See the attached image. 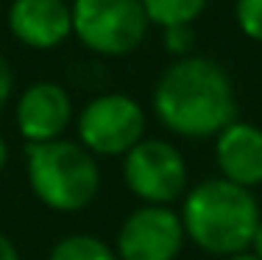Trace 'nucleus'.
I'll use <instances>...</instances> for the list:
<instances>
[{"label": "nucleus", "mask_w": 262, "mask_h": 260, "mask_svg": "<svg viewBox=\"0 0 262 260\" xmlns=\"http://www.w3.org/2000/svg\"><path fill=\"white\" fill-rule=\"evenodd\" d=\"M154 112L167 132L190 140L217 137L237 121L229 73L209 56L173 59L154 87Z\"/></svg>", "instance_id": "nucleus-1"}, {"label": "nucleus", "mask_w": 262, "mask_h": 260, "mask_svg": "<svg viewBox=\"0 0 262 260\" xmlns=\"http://www.w3.org/2000/svg\"><path fill=\"white\" fill-rule=\"evenodd\" d=\"M179 215L187 238L217 257L248 252L262 221L257 196L223 176L204 179L187 190Z\"/></svg>", "instance_id": "nucleus-2"}, {"label": "nucleus", "mask_w": 262, "mask_h": 260, "mask_svg": "<svg viewBox=\"0 0 262 260\" xmlns=\"http://www.w3.org/2000/svg\"><path fill=\"white\" fill-rule=\"evenodd\" d=\"M31 193L56 213H78L95 202L101 190V168L95 154L76 140H51L26 148Z\"/></svg>", "instance_id": "nucleus-3"}, {"label": "nucleus", "mask_w": 262, "mask_h": 260, "mask_svg": "<svg viewBox=\"0 0 262 260\" xmlns=\"http://www.w3.org/2000/svg\"><path fill=\"white\" fill-rule=\"evenodd\" d=\"M73 36L98 56H126L148 34L142 0H73Z\"/></svg>", "instance_id": "nucleus-4"}, {"label": "nucleus", "mask_w": 262, "mask_h": 260, "mask_svg": "<svg viewBox=\"0 0 262 260\" xmlns=\"http://www.w3.org/2000/svg\"><path fill=\"white\" fill-rule=\"evenodd\" d=\"M145 137V109L126 92L95 95L78 115V143L95 157H126Z\"/></svg>", "instance_id": "nucleus-5"}, {"label": "nucleus", "mask_w": 262, "mask_h": 260, "mask_svg": "<svg viewBox=\"0 0 262 260\" xmlns=\"http://www.w3.org/2000/svg\"><path fill=\"white\" fill-rule=\"evenodd\" d=\"M123 179L145 204H170L187 193V163L173 143L142 137L123 157Z\"/></svg>", "instance_id": "nucleus-6"}, {"label": "nucleus", "mask_w": 262, "mask_h": 260, "mask_svg": "<svg viewBox=\"0 0 262 260\" xmlns=\"http://www.w3.org/2000/svg\"><path fill=\"white\" fill-rule=\"evenodd\" d=\"M187 235L182 215L165 204H142L117 232V260H176Z\"/></svg>", "instance_id": "nucleus-7"}, {"label": "nucleus", "mask_w": 262, "mask_h": 260, "mask_svg": "<svg viewBox=\"0 0 262 260\" xmlns=\"http://www.w3.org/2000/svg\"><path fill=\"white\" fill-rule=\"evenodd\" d=\"M70 121L73 101L59 82H34L17 101V126L28 146L61 140Z\"/></svg>", "instance_id": "nucleus-8"}, {"label": "nucleus", "mask_w": 262, "mask_h": 260, "mask_svg": "<svg viewBox=\"0 0 262 260\" xmlns=\"http://www.w3.org/2000/svg\"><path fill=\"white\" fill-rule=\"evenodd\" d=\"M6 20L14 39L34 51L59 48L73 34V9L67 0H11Z\"/></svg>", "instance_id": "nucleus-9"}, {"label": "nucleus", "mask_w": 262, "mask_h": 260, "mask_svg": "<svg viewBox=\"0 0 262 260\" xmlns=\"http://www.w3.org/2000/svg\"><path fill=\"white\" fill-rule=\"evenodd\" d=\"M215 159L229 182L248 190L262 185V129L248 121L229 123L215 137Z\"/></svg>", "instance_id": "nucleus-10"}, {"label": "nucleus", "mask_w": 262, "mask_h": 260, "mask_svg": "<svg viewBox=\"0 0 262 260\" xmlns=\"http://www.w3.org/2000/svg\"><path fill=\"white\" fill-rule=\"evenodd\" d=\"M209 0H142L148 20L159 28L170 26H192L204 14Z\"/></svg>", "instance_id": "nucleus-11"}, {"label": "nucleus", "mask_w": 262, "mask_h": 260, "mask_svg": "<svg viewBox=\"0 0 262 260\" xmlns=\"http://www.w3.org/2000/svg\"><path fill=\"white\" fill-rule=\"evenodd\" d=\"M48 260H117V252L98 235L76 232L61 238L51 249Z\"/></svg>", "instance_id": "nucleus-12"}, {"label": "nucleus", "mask_w": 262, "mask_h": 260, "mask_svg": "<svg viewBox=\"0 0 262 260\" xmlns=\"http://www.w3.org/2000/svg\"><path fill=\"white\" fill-rule=\"evenodd\" d=\"M234 20L248 39L262 45V0H237Z\"/></svg>", "instance_id": "nucleus-13"}, {"label": "nucleus", "mask_w": 262, "mask_h": 260, "mask_svg": "<svg viewBox=\"0 0 262 260\" xmlns=\"http://www.w3.org/2000/svg\"><path fill=\"white\" fill-rule=\"evenodd\" d=\"M162 42H165V51L170 56L187 59V56H192V48H195V31H192V26L162 28Z\"/></svg>", "instance_id": "nucleus-14"}, {"label": "nucleus", "mask_w": 262, "mask_h": 260, "mask_svg": "<svg viewBox=\"0 0 262 260\" xmlns=\"http://www.w3.org/2000/svg\"><path fill=\"white\" fill-rule=\"evenodd\" d=\"M11 90H14V76H11L9 62H6V59H3V53H0V109H3L6 104H9Z\"/></svg>", "instance_id": "nucleus-15"}, {"label": "nucleus", "mask_w": 262, "mask_h": 260, "mask_svg": "<svg viewBox=\"0 0 262 260\" xmlns=\"http://www.w3.org/2000/svg\"><path fill=\"white\" fill-rule=\"evenodd\" d=\"M0 260H20V252H17L14 241L3 232H0Z\"/></svg>", "instance_id": "nucleus-16"}, {"label": "nucleus", "mask_w": 262, "mask_h": 260, "mask_svg": "<svg viewBox=\"0 0 262 260\" xmlns=\"http://www.w3.org/2000/svg\"><path fill=\"white\" fill-rule=\"evenodd\" d=\"M251 249H254V255H257V257L262 260V221H259L257 235H254V241H251Z\"/></svg>", "instance_id": "nucleus-17"}, {"label": "nucleus", "mask_w": 262, "mask_h": 260, "mask_svg": "<svg viewBox=\"0 0 262 260\" xmlns=\"http://www.w3.org/2000/svg\"><path fill=\"white\" fill-rule=\"evenodd\" d=\"M6 163H9V146H6V140L0 137V171L6 168Z\"/></svg>", "instance_id": "nucleus-18"}, {"label": "nucleus", "mask_w": 262, "mask_h": 260, "mask_svg": "<svg viewBox=\"0 0 262 260\" xmlns=\"http://www.w3.org/2000/svg\"><path fill=\"white\" fill-rule=\"evenodd\" d=\"M229 260H259L254 252H240V255H234V257H229Z\"/></svg>", "instance_id": "nucleus-19"}, {"label": "nucleus", "mask_w": 262, "mask_h": 260, "mask_svg": "<svg viewBox=\"0 0 262 260\" xmlns=\"http://www.w3.org/2000/svg\"><path fill=\"white\" fill-rule=\"evenodd\" d=\"M0 20H3V9H0Z\"/></svg>", "instance_id": "nucleus-20"}]
</instances>
